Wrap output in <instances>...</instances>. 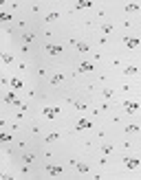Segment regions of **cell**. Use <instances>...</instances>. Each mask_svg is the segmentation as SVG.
<instances>
[{
	"label": "cell",
	"mask_w": 141,
	"mask_h": 180,
	"mask_svg": "<svg viewBox=\"0 0 141 180\" xmlns=\"http://www.w3.org/2000/svg\"><path fill=\"white\" fill-rule=\"evenodd\" d=\"M22 40H25V42H33V35L31 33H25V35H22Z\"/></svg>",
	"instance_id": "23"
},
{
	"label": "cell",
	"mask_w": 141,
	"mask_h": 180,
	"mask_svg": "<svg viewBox=\"0 0 141 180\" xmlns=\"http://www.w3.org/2000/svg\"><path fill=\"white\" fill-rule=\"evenodd\" d=\"M62 81H64V72H57L51 77V84H62Z\"/></svg>",
	"instance_id": "16"
},
{
	"label": "cell",
	"mask_w": 141,
	"mask_h": 180,
	"mask_svg": "<svg viewBox=\"0 0 141 180\" xmlns=\"http://www.w3.org/2000/svg\"><path fill=\"white\" fill-rule=\"evenodd\" d=\"M77 9H90L93 7V2H90V0H77V5H75Z\"/></svg>",
	"instance_id": "11"
},
{
	"label": "cell",
	"mask_w": 141,
	"mask_h": 180,
	"mask_svg": "<svg viewBox=\"0 0 141 180\" xmlns=\"http://www.w3.org/2000/svg\"><path fill=\"white\" fill-rule=\"evenodd\" d=\"M121 42H124L126 48H139V46H141V40H139V37H132V35H126Z\"/></svg>",
	"instance_id": "2"
},
{
	"label": "cell",
	"mask_w": 141,
	"mask_h": 180,
	"mask_svg": "<svg viewBox=\"0 0 141 180\" xmlns=\"http://www.w3.org/2000/svg\"><path fill=\"white\" fill-rule=\"evenodd\" d=\"M42 114H44L46 119H55V116L60 114V108H42Z\"/></svg>",
	"instance_id": "7"
},
{
	"label": "cell",
	"mask_w": 141,
	"mask_h": 180,
	"mask_svg": "<svg viewBox=\"0 0 141 180\" xmlns=\"http://www.w3.org/2000/svg\"><path fill=\"white\" fill-rule=\"evenodd\" d=\"M75 46H77L80 53H88V50H90V46H88V44H84V42H75Z\"/></svg>",
	"instance_id": "14"
},
{
	"label": "cell",
	"mask_w": 141,
	"mask_h": 180,
	"mask_svg": "<svg viewBox=\"0 0 141 180\" xmlns=\"http://www.w3.org/2000/svg\"><path fill=\"white\" fill-rule=\"evenodd\" d=\"M18 101V97H16V90H9L7 94H5V103H16Z\"/></svg>",
	"instance_id": "10"
},
{
	"label": "cell",
	"mask_w": 141,
	"mask_h": 180,
	"mask_svg": "<svg viewBox=\"0 0 141 180\" xmlns=\"http://www.w3.org/2000/svg\"><path fill=\"white\" fill-rule=\"evenodd\" d=\"M46 173H49V176H62L64 169L60 165H46Z\"/></svg>",
	"instance_id": "6"
},
{
	"label": "cell",
	"mask_w": 141,
	"mask_h": 180,
	"mask_svg": "<svg viewBox=\"0 0 141 180\" xmlns=\"http://www.w3.org/2000/svg\"><path fill=\"white\" fill-rule=\"evenodd\" d=\"M0 20H2V22H9L11 15H9V13H0Z\"/></svg>",
	"instance_id": "22"
},
{
	"label": "cell",
	"mask_w": 141,
	"mask_h": 180,
	"mask_svg": "<svg viewBox=\"0 0 141 180\" xmlns=\"http://www.w3.org/2000/svg\"><path fill=\"white\" fill-rule=\"evenodd\" d=\"M102 31H104V33H110L112 29H110V24H104V27H102Z\"/></svg>",
	"instance_id": "25"
},
{
	"label": "cell",
	"mask_w": 141,
	"mask_h": 180,
	"mask_svg": "<svg viewBox=\"0 0 141 180\" xmlns=\"http://www.w3.org/2000/svg\"><path fill=\"white\" fill-rule=\"evenodd\" d=\"M77 70H80V72H93V64H90V62H82V64L77 66Z\"/></svg>",
	"instance_id": "9"
},
{
	"label": "cell",
	"mask_w": 141,
	"mask_h": 180,
	"mask_svg": "<svg viewBox=\"0 0 141 180\" xmlns=\"http://www.w3.org/2000/svg\"><path fill=\"white\" fill-rule=\"evenodd\" d=\"M46 53H49V55H62L64 48L60 44H46Z\"/></svg>",
	"instance_id": "5"
},
{
	"label": "cell",
	"mask_w": 141,
	"mask_h": 180,
	"mask_svg": "<svg viewBox=\"0 0 141 180\" xmlns=\"http://www.w3.org/2000/svg\"><path fill=\"white\" fill-rule=\"evenodd\" d=\"M90 127H93V123H90L88 119H80V121L75 123V130H77V132H84V130H90Z\"/></svg>",
	"instance_id": "4"
},
{
	"label": "cell",
	"mask_w": 141,
	"mask_h": 180,
	"mask_svg": "<svg viewBox=\"0 0 141 180\" xmlns=\"http://www.w3.org/2000/svg\"><path fill=\"white\" fill-rule=\"evenodd\" d=\"M2 62H5V64H11V62H13V55H11V53H5V55H2Z\"/></svg>",
	"instance_id": "19"
},
{
	"label": "cell",
	"mask_w": 141,
	"mask_h": 180,
	"mask_svg": "<svg viewBox=\"0 0 141 180\" xmlns=\"http://www.w3.org/2000/svg\"><path fill=\"white\" fill-rule=\"evenodd\" d=\"M124 112L126 114H134V112H139V108H141V103H137V101H124Z\"/></svg>",
	"instance_id": "1"
},
{
	"label": "cell",
	"mask_w": 141,
	"mask_h": 180,
	"mask_svg": "<svg viewBox=\"0 0 141 180\" xmlns=\"http://www.w3.org/2000/svg\"><path fill=\"white\" fill-rule=\"evenodd\" d=\"M137 72H139V70H137L134 66H126V68H124V75H137Z\"/></svg>",
	"instance_id": "17"
},
{
	"label": "cell",
	"mask_w": 141,
	"mask_h": 180,
	"mask_svg": "<svg viewBox=\"0 0 141 180\" xmlns=\"http://www.w3.org/2000/svg\"><path fill=\"white\" fill-rule=\"evenodd\" d=\"M9 84H11V88H13V90H20V88H22V79H18V77L9 79Z\"/></svg>",
	"instance_id": "12"
},
{
	"label": "cell",
	"mask_w": 141,
	"mask_h": 180,
	"mask_svg": "<svg viewBox=\"0 0 141 180\" xmlns=\"http://www.w3.org/2000/svg\"><path fill=\"white\" fill-rule=\"evenodd\" d=\"M55 138H57V134H55V132H51V134H46V138H44V141H46V143H53Z\"/></svg>",
	"instance_id": "20"
},
{
	"label": "cell",
	"mask_w": 141,
	"mask_h": 180,
	"mask_svg": "<svg viewBox=\"0 0 141 180\" xmlns=\"http://www.w3.org/2000/svg\"><path fill=\"white\" fill-rule=\"evenodd\" d=\"M124 11H126V13H137V11H141V5L130 2V5H126V7H124Z\"/></svg>",
	"instance_id": "8"
},
{
	"label": "cell",
	"mask_w": 141,
	"mask_h": 180,
	"mask_svg": "<svg viewBox=\"0 0 141 180\" xmlns=\"http://www.w3.org/2000/svg\"><path fill=\"white\" fill-rule=\"evenodd\" d=\"M124 130H126V132H130V134H134V132H139V130H141V127H139L137 123H130V125H126V127H124Z\"/></svg>",
	"instance_id": "15"
},
{
	"label": "cell",
	"mask_w": 141,
	"mask_h": 180,
	"mask_svg": "<svg viewBox=\"0 0 141 180\" xmlns=\"http://www.w3.org/2000/svg\"><path fill=\"white\" fill-rule=\"evenodd\" d=\"M0 141H5V143H11V134L2 132V134H0Z\"/></svg>",
	"instance_id": "21"
},
{
	"label": "cell",
	"mask_w": 141,
	"mask_h": 180,
	"mask_svg": "<svg viewBox=\"0 0 141 180\" xmlns=\"http://www.w3.org/2000/svg\"><path fill=\"white\" fill-rule=\"evenodd\" d=\"M22 160L29 165V163H33V160H35V156H33V154H25V156H22Z\"/></svg>",
	"instance_id": "18"
},
{
	"label": "cell",
	"mask_w": 141,
	"mask_h": 180,
	"mask_svg": "<svg viewBox=\"0 0 141 180\" xmlns=\"http://www.w3.org/2000/svg\"><path fill=\"white\" fill-rule=\"evenodd\" d=\"M75 167H77V171H80V173H90V167H88V165H84V163H75Z\"/></svg>",
	"instance_id": "13"
},
{
	"label": "cell",
	"mask_w": 141,
	"mask_h": 180,
	"mask_svg": "<svg viewBox=\"0 0 141 180\" xmlns=\"http://www.w3.org/2000/svg\"><path fill=\"white\" fill-rule=\"evenodd\" d=\"M124 167L134 171V169H139V167H141V160H139V158H134V156H128V158H124Z\"/></svg>",
	"instance_id": "3"
},
{
	"label": "cell",
	"mask_w": 141,
	"mask_h": 180,
	"mask_svg": "<svg viewBox=\"0 0 141 180\" xmlns=\"http://www.w3.org/2000/svg\"><path fill=\"white\" fill-rule=\"evenodd\" d=\"M46 20H49V22H53V20H57V13H49V15H46Z\"/></svg>",
	"instance_id": "24"
}]
</instances>
